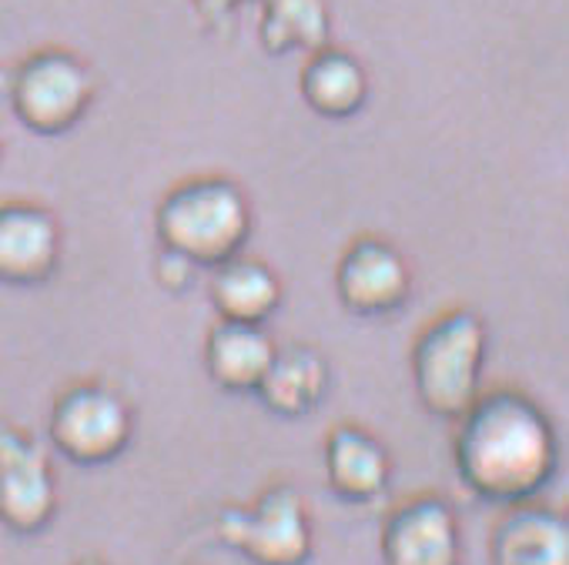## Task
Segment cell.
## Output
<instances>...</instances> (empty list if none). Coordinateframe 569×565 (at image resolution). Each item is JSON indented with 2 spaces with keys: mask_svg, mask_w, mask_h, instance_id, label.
Listing matches in <instances>:
<instances>
[{
  "mask_svg": "<svg viewBox=\"0 0 569 565\" xmlns=\"http://www.w3.org/2000/svg\"><path fill=\"white\" fill-rule=\"evenodd\" d=\"M456 425L452 465L476 498L519 505L532 502L552 482L559 468V435L526 392H482Z\"/></svg>",
  "mask_w": 569,
  "mask_h": 565,
  "instance_id": "6da1fadb",
  "label": "cell"
},
{
  "mask_svg": "<svg viewBox=\"0 0 569 565\" xmlns=\"http://www.w3.org/2000/svg\"><path fill=\"white\" fill-rule=\"evenodd\" d=\"M154 238L164 254L211 271L244 251L251 238V201L231 178H188L158 201Z\"/></svg>",
  "mask_w": 569,
  "mask_h": 565,
  "instance_id": "7a4b0ae2",
  "label": "cell"
},
{
  "mask_svg": "<svg viewBox=\"0 0 569 565\" xmlns=\"http://www.w3.org/2000/svg\"><path fill=\"white\" fill-rule=\"evenodd\" d=\"M489 329L472 309H449L412 342L409 372L419 405L442 422H459L482 395Z\"/></svg>",
  "mask_w": 569,
  "mask_h": 565,
  "instance_id": "3957f363",
  "label": "cell"
},
{
  "mask_svg": "<svg viewBox=\"0 0 569 565\" xmlns=\"http://www.w3.org/2000/svg\"><path fill=\"white\" fill-rule=\"evenodd\" d=\"M214 538L251 565H309L316 548L306 495L289 482L268 485L248 505H221Z\"/></svg>",
  "mask_w": 569,
  "mask_h": 565,
  "instance_id": "277c9868",
  "label": "cell"
},
{
  "mask_svg": "<svg viewBox=\"0 0 569 565\" xmlns=\"http://www.w3.org/2000/svg\"><path fill=\"white\" fill-rule=\"evenodd\" d=\"M98 98V78L91 64L68 48L31 51L11 78L14 118L41 138L74 131Z\"/></svg>",
  "mask_w": 569,
  "mask_h": 565,
  "instance_id": "5b68a950",
  "label": "cell"
},
{
  "mask_svg": "<svg viewBox=\"0 0 569 565\" xmlns=\"http://www.w3.org/2000/svg\"><path fill=\"white\" fill-rule=\"evenodd\" d=\"M134 438V412L128 398L104 382H74L51 402L48 442L81 468H98L124 455Z\"/></svg>",
  "mask_w": 569,
  "mask_h": 565,
  "instance_id": "8992f818",
  "label": "cell"
},
{
  "mask_svg": "<svg viewBox=\"0 0 569 565\" xmlns=\"http://www.w3.org/2000/svg\"><path fill=\"white\" fill-rule=\"evenodd\" d=\"M61 505L51 452L24 425L0 418V525L14 535L44 532Z\"/></svg>",
  "mask_w": 569,
  "mask_h": 565,
  "instance_id": "52a82bcc",
  "label": "cell"
},
{
  "mask_svg": "<svg viewBox=\"0 0 569 565\" xmlns=\"http://www.w3.org/2000/svg\"><path fill=\"white\" fill-rule=\"evenodd\" d=\"M336 295L359 319L396 315L412 295V268L386 238H356L336 264Z\"/></svg>",
  "mask_w": 569,
  "mask_h": 565,
  "instance_id": "ba28073f",
  "label": "cell"
},
{
  "mask_svg": "<svg viewBox=\"0 0 569 565\" xmlns=\"http://www.w3.org/2000/svg\"><path fill=\"white\" fill-rule=\"evenodd\" d=\"M382 565H462L459 515L442 495H412L382 525Z\"/></svg>",
  "mask_w": 569,
  "mask_h": 565,
  "instance_id": "9c48e42d",
  "label": "cell"
},
{
  "mask_svg": "<svg viewBox=\"0 0 569 565\" xmlns=\"http://www.w3.org/2000/svg\"><path fill=\"white\" fill-rule=\"evenodd\" d=\"M64 231L51 208L38 201L0 204V285L38 289L61 268Z\"/></svg>",
  "mask_w": 569,
  "mask_h": 565,
  "instance_id": "30bf717a",
  "label": "cell"
},
{
  "mask_svg": "<svg viewBox=\"0 0 569 565\" xmlns=\"http://www.w3.org/2000/svg\"><path fill=\"white\" fill-rule=\"evenodd\" d=\"M322 465L332 495L352 505H369L382 498L392 482V455L386 442L352 422H342L326 435Z\"/></svg>",
  "mask_w": 569,
  "mask_h": 565,
  "instance_id": "8fae6325",
  "label": "cell"
},
{
  "mask_svg": "<svg viewBox=\"0 0 569 565\" xmlns=\"http://www.w3.org/2000/svg\"><path fill=\"white\" fill-rule=\"evenodd\" d=\"M489 565H569L566 515L539 502L509 505L492 525Z\"/></svg>",
  "mask_w": 569,
  "mask_h": 565,
  "instance_id": "7c38bea8",
  "label": "cell"
},
{
  "mask_svg": "<svg viewBox=\"0 0 569 565\" xmlns=\"http://www.w3.org/2000/svg\"><path fill=\"white\" fill-rule=\"evenodd\" d=\"M281 278L278 271L251 254H234L211 268L208 302L218 312V322L234 325H264L281 305Z\"/></svg>",
  "mask_w": 569,
  "mask_h": 565,
  "instance_id": "4fadbf2b",
  "label": "cell"
},
{
  "mask_svg": "<svg viewBox=\"0 0 569 565\" xmlns=\"http://www.w3.org/2000/svg\"><path fill=\"white\" fill-rule=\"evenodd\" d=\"M299 94L312 114L326 121H349L369 101V71L352 51L326 44L306 58L299 71Z\"/></svg>",
  "mask_w": 569,
  "mask_h": 565,
  "instance_id": "5bb4252c",
  "label": "cell"
},
{
  "mask_svg": "<svg viewBox=\"0 0 569 565\" xmlns=\"http://www.w3.org/2000/svg\"><path fill=\"white\" fill-rule=\"evenodd\" d=\"M254 395L278 418H306L329 395V362L309 345L274 349Z\"/></svg>",
  "mask_w": 569,
  "mask_h": 565,
  "instance_id": "9a60e30c",
  "label": "cell"
},
{
  "mask_svg": "<svg viewBox=\"0 0 569 565\" xmlns=\"http://www.w3.org/2000/svg\"><path fill=\"white\" fill-rule=\"evenodd\" d=\"M274 349L278 345L261 325L214 322L204 339V372L228 395H254L274 359Z\"/></svg>",
  "mask_w": 569,
  "mask_h": 565,
  "instance_id": "2e32d148",
  "label": "cell"
},
{
  "mask_svg": "<svg viewBox=\"0 0 569 565\" xmlns=\"http://www.w3.org/2000/svg\"><path fill=\"white\" fill-rule=\"evenodd\" d=\"M258 44L268 58L312 54L332 38L329 0H254Z\"/></svg>",
  "mask_w": 569,
  "mask_h": 565,
  "instance_id": "e0dca14e",
  "label": "cell"
},
{
  "mask_svg": "<svg viewBox=\"0 0 569 565\" xmlns=\"http://www.w3.org/2000/svg\"><path fill=\"white\" fill-rule=\"evenodd\" d=\"M188 4H191V11H194V18L201 21L204 31L224 34L234 24L238 11L254 4V0H188Z\"/></svg>",
  "mask_w": 569,
  "mask_h": 565,
  "instance_id": "ac0fdd59",
  "label": "cell"
},
{
  "mask_svg": "<svg viewBox=\"0 0 569 565\" xmlns=\"http://www.w3.org/2000/svg\"><path fill=\"white\" fill-rule=\"evenodd\" d=\"M78 565H108V562H101V558H84V562H78Z\"/></svg>",
  "mask_w": 569,
  "mask_h": 565,
  "instance_id": "d6986e66",
  "label": "cell"
},
{
  "mask_svg": "<svg viewBox=\"0 0 569 565\" xmlns=\"http://www.w3.org/2000/svg\"><path fill=\"white\" fill-rule=\"evenodd\" d=\"M0 158H4V134H0Z\"/></svg>",
  "mask_w": 569,
  "mask_h": 565,
  "instance_id": "ffe728a7",
  "label": "cell"
}]
</instances>
